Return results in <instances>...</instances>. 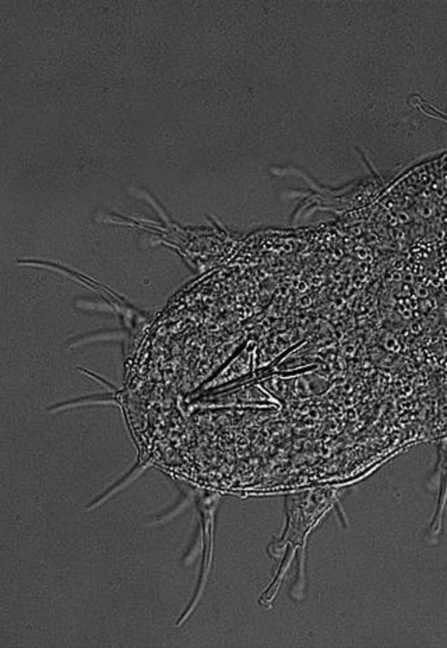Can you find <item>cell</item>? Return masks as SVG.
Masks as SVG:
<instances>
[{
    "mask_svg": "<svg viewBox=\"0 0 447 648\" xmlns=\"http://www.w3.org/2000/svg\"><path fill=\"white\" fill-rule=\"evenodd\" d=\"M128 337V333L125 331H102L98 334H87L82 338H74L69 342L70 347H79L83 344H87L90 341H98V339H125Z\"/></svg>",
    "mask_w": 447,
    "mask_h": 648,
    "instance_id": "3957f363",
    "label": "cell"
},
{
    "mask_svg": "<svg viewBox=\"0 0 447 648\" xmlns=\"http://www.w3.org/2000/svg\"><path fill=\"white\" fill-rule=\"evenodd\" d=\"M150 466H152L150 463H147V464H138V466H136V467H134V468H133V470H132V471H130V472H129V474H128V475H126L123 479H121V481H119L117 485H114V486H112V488H109V489H108V490H106V492L102 494V496H99V498H98V499H95V501H94L91 505H88V506H87V509H88V510H93V509L98 507L99 505H102L104 502H106V501H108L110 496H114V494H117L119 490L125 489L128 485H130L133 481H136V479H137V478H138V477H140V475H141V474H143V472H144V471H145L148 467H150Z\"/></svg>",
    "mask_w": 447,
    "mask_h": 648,
    "instance_id": "7a4b0ae2",
    "label": "cell"
},
{
    "mask_svg": "<svg viewBox=\"0 0 447 648\" xmlns=\"http://www.w3.org/2000/svg\"><path fill=\"white\" fill-rule=\"evenodd\" d=\"M218 501H219V494L218 493H200V498L197 501L200 513H202V533H203V563H202V573L199 577V583L195 591V597L189 606L186 608V611L180 616V619L176 622V626H182L188 618L193 614L196 606L199 605V601L204 592V588L208 581L210 576V568L213 563V547H214V518H215V510L218 507Z\"/></svg>",
    "mask_w": 447,
    "mask_h": 648,
    "instance_id": "6da1fadb",
    "label": "cell"
}]
</instances>
